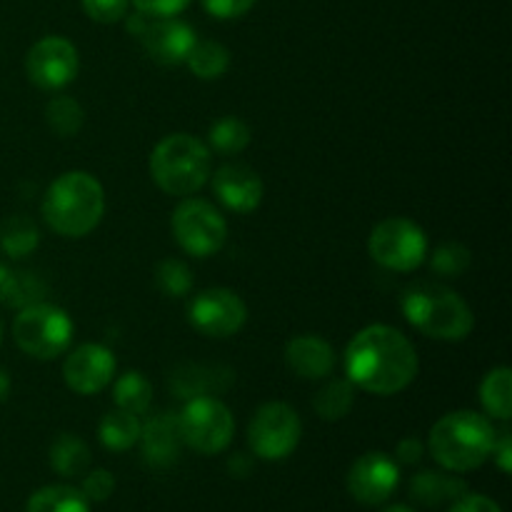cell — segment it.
I'll return each instance as SVG.
<instances>
[{
	"label": "cell",
	"mask_w": 512,
	"mask_h": 512,
	"mask_svg": "<svg viewBox=\"0 0 512 512\" xmlns=\"http://www.w3.org/2000/svg\"><path fill=\"white\" fill-rule=\"evenodd\" d=\"M498 430L485 415L473 410H455L443 415L430 430V453L453 473L478 470L493 455Z\"/></svg>",
	"instance_id": "cell-3"
},
{
	"label": "cell",
	"mask_w": 512,
	"mask_h": 512,
	"mask_svg": "<svg viewBox=\"0 0 512 512\" xmlns=\"http://www.w3.org/2000/svg\"><path fill=\"white\" fill-rule=\"evenodd\" d=\"M13 338L25 355L38 360H53L65 353L73 340V323L68 313L55 305L33 303L20 310L13 323Z\"/></svg>",
	"instance_id": "cell-6"
},
{
	"label": "cell",
	"mask_w": 512,
	"mask_h": 512,
	"mask_svg": "<svg viewBox=\"0 0 512 512\" xmlns=\"http://www.w3.org/2000/svg\"><path fill=\"white\" fill-rule=\"evenodd\" d=\"M40 243V233L35 223L25 215H10L0 225V248L10 258H25L33 253Z\"/></svg>",
	"instance_id": "cell-24"
},
{
	"label": "cell",
	"mask_w": 512,
	"mask_h": 512,
	"mask_svg": "<svg viewBox=\"0 0 512 512\" xmlns=\"http://www.w3.org/2000/svg\"><path fill=\"white\" fill-rule=\"evenodd\" d=\"M210 145L220 155H238L250 145V128L240 118H220L210 125Z\"/></svg>",
	"instance_id": "cell-30"
},
{
	"label": "cell",
	"mask_w": 512,
	"mask_h": 512,
	"mask_svg": "<svg viewBox=\"0 0 512 512\" xmlns=\"http://www.w3.org/2000/svg\"><path fill=\"white\" fill-rule=\"evenodd\" d=\"M303 425L298 413L285 403H265L250 423V448L263 460H283L298 448Z\"/></svg>",
	"instance_id": "cell-10"
},
{
	"label": "cell",
	"mask_w": 512,
	"mask_h": 512,
	"mask_svg": "<svg viewBox=\"0 0 512 512\" xmlns=\"http://www.w3.org/2000/svg\"><path fill=\"white\" fill-rule=\"evenodd\" d=\"M285 363L298 378H328L335 368V350L320 335H298L285 345Z\"/></svg>",
	"instance_id": "cell-17"
},
{
	"label": "cell",
	"mask_w": 512,
	"mask_h": 512,
	"mask_svg": "<svg viewBox=\"0 0 512 512\" xmlns=\"http://www.w3.org/2000/svg\"><path fill=\"white\" fill-rule=\"evenodd\" d=\"M203 8L218 20H233L248 13L255 5V0H200Z\"/></svg>",
	"instance_id": "cell-37"
},
{
	"label": "cell",
	"mask_w": 512,
	"mask_h": 512,
	"mask_svg": "<svg viewBox=\"0 0 512 512\" xmlns=\"http://www.w3.org/2000/svg\"><path fill=\"white\" fill-rule=\"evenodd\" d=\"M0 343H3V320H0Z\"/></svg>",
	"instance_id": "cell-44"
},
{
	"label": "cell",
	"mask_w": 512,
	"mask_h": 512,
	"mask_svg": "<svg viewBox=\"0 0 512 512\" xmlns=\"http://www.w3.org/2000/svg\"><path fill=\"white\" fill-rule=\"evenodd\" d=\"M8 393H10V378H8V373H5V370L0 368V403H3V400L8 398Z\"/></svg>",
	"instance_id": "cell-41"
},
{
	"label": "cell",
	"mask_w": 512,
	"mask_h": 512,
	"mask_svg": "<svg viewBox=\"0 0 512 512\" xmlns=\"http://www.w3.org/2000/svg\"><path fill=\"white\" fill-rule=\"evenodd\" d=\"M45 118L53 133H58L60 138H73L83 128L85 113L80 108V103L70 95H55L53 100L45 108Z\"/></svg>",
	"instance_id": "cell-28"
},
{
	"label": "cell",
	"mask_w": 512,
	"mask_h": 512,
	"mask_svg": "<svg viewBox=\"0 0 512 512\" xmlns=\"http://www.w3.org/2000/svg\"><path fill=\"white\" fill-rule=\"evenodd\" d=\"M210 373V368H200V365H185L183 370L173 375V388L178 393V398H198V395H208L210 388L223 390L220 385H215L218 375L213 378H205Z\"/></svg>",
	"instance_id": "cell-33"
},
{
	"label": "cell",
	"mask_w": 512,
	"mask_h": 512,
	"mask_svg": "<svg viewBox=\"0 0 512 512\" xmlns=\"http://www.w3.org/2000/svg\"><path fill=\"white\" fill-rule=\"evenodd\" d=\"M383 512H415L413 508H405V505H393V508H385Z\"/></svg>",
	"instance_id": "cell-43"
},
{
	"label": "cell",
	"mask_w": 512,
	"mask_h": 512,
	"mask_svg": "<svg viewBox=\"0 0 512 512\" xmlns=\"http://www.w3.org/2000/svg\"><path fill=\"white\" fill-rule=\"evenodd\" d=\"M480 400H483L485 413L495 420L508 423L512 418V373L510 368H495L485 375L480 385Z\"/></svg>",
	"instance_id": "cell-21"
},
{
	"label": "cell",
	"mask_w": 512,
	"mask_h": 512,
	"mask_svg": "<svg viewBox=\"0 0 512 512\" xmlns=\"http://www.w3.org/2000/svg\"><path fill=\"white\" fill-rule=\"evenodd\" d=\"M210 148L188 133H173L155 145L150 175L163 193L188 198L210 180Z\"/></svg>",
	"instance_id": "cell-5"
},
{
	"label": "cell",
	"mask_w": 512,
	"mask_h": 512,
	"mask_svg": "<svg viewBox=\"0 0 512 512\" xmlns=\"http://www.w3.org/2000/svg\"><path fill=\"white\" fill-rule=\"evenodd\" d=\"M470 263H473L470 250L460 243L440 245L433 253V260H430L435 273L443 275V278H460L470 268Z\"/></svg>",
	"instance_id": "cell-32"
},
{
	"label": "cell",
	"mask_w": 512,
	"mask_h": 512,
	"mask_svg": "<svg viewBox=\"0 0 512 512\" xmlns=\"http://www.w3.org/2000/svg\"><path fill=\"white\" fill-rule=\"evenodd\" d=\"M8 275H10V270L5 268V265H0V290H3V285H5V280H8Z\"/></svg>",
	"instance_id": "cell-42"
},
{
	"label": "cell",
	"mask_w": 512,
	"mask_h": 512,
	"mask_svg": "<svg viewBox=\"0 0 512 512\" xmlns=\"http://www.w3.org/2000/svg\"><path fill=\"white\" fill-rule=\"evenodd\" d=\"M25 512H90V503L78 488L48 485L30 495Z\"/></svg>",
	"instance_id": "cell-22"
},
{
	"label": "cell",
	"mask_w": 512,
	"mask_h": 512,
	"mask_svg": "<svg viewBox=\"0 0 512 512\" xmlns=\"http://www.w3.org/2000/svg\"><path fill=\"white\" fill-rule=\"evenodd\" d=\"M115 403L120 410H128L133 415H145L148 413L150 403H153V388H150L148 378L138 370H130V373L120 375L115 380Z\"/></svg>",
	"instance_id": "cell-27"
},
{
	"label": "cell",
	"mask_w": 512,
	"mask_h": 512,
	"mask_svg": "<svg viewBox=\"0 0 512 512\" xmlns=\"http://www.w3.org/2000/svg\"><path fill=\"white\" fill-rule=\"evenodd\" d=\"M78 48L60 35H48L28 50L25 73L40 90H60L78 75Z\"/></svg>",
	"instance_id": "cell-12"
},
{
	"label": "cell",
	"mask_w": 512,
	"mask_h": 512,
	"mask_svg": "<svg viewBox=\"0 0 512 512\" xmlns=\"http://www.w3.org/2000/svg\"><path fill=\"white\" fill-rule=\"evenodd\" d=\"M115 490V478L108 473V470H93V473H88V478L83 480V488H80V493L88 498V503H103V500H108L110 495H113Z\"/></svg>",
	"instance_id": "cell-35"
},
{
	"label": "cell",
	"mask_w": 512,
	"mask_h": 512,
	"mask_svg": "<svg viewBox=\"0 0 512 512\" xmlns=\"http://www.w3.org/2000/svg\"><path fill=\"white\" fill-rule=\"evenodd\" d=\"M493 458L498 460V465H500V470H503V473H510V465H512V443H510V435H508V433H500V438H495Z\"/></svg>",
	"instance_id": "cell-40"
},
{
	"label": "cell",
	"mask_w": 512,
	"mask_h": 512,
	"mask_svg": "<svg viewBox=\"0 0 512 512\" xmlns=\"http://www.w3.org/2000/svg\"><path fill=\"white\" fill-rule=\"evenodd\" d=\"M420 458H423V443L418 438H405L398 445V463L418 465Z\"/></svg>",
	"instance_id": "cell-39"
},
{
	"label": "cell",
	"mask_w": 512,
	"mask_h": 512,
	"mask_svg": "<svg viewBox=\"0 0 512 512\" xmlns=\"http://www.w3.org/2000/svg\"><path fill=\"white\" fill-rule=\"evenodd\" d=\"M140 423L138 415L128 413V410H113V413L105 415L100 420V443L108 450H115V453H123V450H130L140 440Z\"/></svg>",
	"instance_id": "cell-20"
},
{
	"label": "cell",
	"mask_w": 512,
	"mask_h": 512,
	"mask_svg": "<svg viewBox=\"0 0 512 512\" xmlns=\"http://www.w3.org/2000/svg\"><path fill=\"white\" fill-rule=\"evenodd\" d=\"M448 512H503L498 508V503H493L485 495H468L465 493L463 498H458L453 503V508Z\"/></svg>",
	"instance_id": "cell-38"
},
{
	"label": "cell",
	"mask_w": 512,
	"mask_h": 512,
	"mask_svg": "<svg viewBox=\"0 0 512 512\" xmlns=\"http://www.w3.org/2000/svg\"><path fill=\"white\" fill-rule=\"evenodd\" d=\"M400 468L385 453H365L348 473V493L360 505H383L398 490Z\"/></svg>",
	"instance_id": "cell-13"
},
{
	"label": "cell",
	"mask_w": 512,
	"mask_h": 512,
	"mask_svg": "<svg viewBox=\"0 0 512 512\" xmlns=\"http://www.w3.org/2000/svg\"><path fill=\"white\" fill-rule=\"evenodd\" d=\"M355 403V388L350 380H330L315 393L313 408L323 420H343Z\"/></svg>",
	"instance_id": "cell-26"
},
{
	"label": "cell",
	"mask_w": 512,
	"mask_h": 512,
	"mask_svg": "<svg viewBox=\"0 0 512 512\" xmlns=\"http://www.w3.org/2000/svg\"><path fill=\"white\" fill-rule=\"evenodd\" d=\"M115 358L105 345L85 343L68 353L63 365V378L73 393L95 395L113 383Z\"/></svg>",
	"instance_id": "cell-15"
},
{
	"label": "cell",
	"mask_w": 512,
	"mask_h": 512,
	"mask_svg": "<svg viewBox=\"0 0 512 512\" xmlns=\"http://www.w3.org/2000/svg\"><path fill=\"white\" fill-rule=\"evenodd\" d=\"M213 193L233 213H253L263 203V180L243 163H228L215 170Z\"/></svg>",
	"instance_id": "cell-16"
},
{
	"label": "cell",
	"mask_w": 512,
	"mask_h": 512,
	"mask_svg": "<svg viewBox=\"0 0 512 512\" xmlns=\"http://www.w3.org/2000/svg\"><path fill=\"white\" fill-rule=\"evenodd\" d=\"M103 213V185L85 170H70L55 178L43 198L45 223L63 238H83L93 233Z\"/></svg>",
	"instance_id": "cell-2"
},
{
	"label": "cell",
	"mask_w": 512,
	"mask_h": 512,
	"mask_svg": "<svg viewBox=\"0 0 512 512\" xmlns=\"http://www.w3.org/2000/svg\"><path fill=\"white\" fill-rule=\"evenodd\" d=\"M130 0H83V10L95 23H118L128 15Z\"/></svg>",
	"instance_id": "cell-34"
},
{
	"label": "cell",
	"mask_w": 512,
	"mask_h": 512,
	"mask_svg": "<svg viewBox=\"0 0 512 512\" xmlns=\"http://www.w3.org/2000/svg\"><path fill=\"white\" fill-rule=\"evenodd\" d=\"M370 258L385 270L395 273H413L428 255V238L408 218H388L378 223L368 240Z\"/></svg>",
	"instance_id": "cell-8"
},
{
	"label": "cell",
	"mask_w": 512,
	"mask_h": 512,
	"mask_svg": "<svg viewBox=\"0 0 512 512\" xmlns=\"http://www.w3.org/2000/svg\"><path fill=\"white\" fill-rule=\"evenodd\" d=\"M45 295V283L33 273H13L10 270L3 290H0V303L10 308H28V305L40 303Z\"/></svg>",
	"instance_id": "cell-29"
},
{
	"label": "cell",
	"mask_w": 512,
	"mask_h": 512,
	"mask_svg": "<svg viewBox=\"0 0 512 512\" xmlns=\"http://www.w3.org/2000/svg\"><path fill=\"white\" fill-rule=\"evenodd\" d=\"M173 235L180 248L193 258H210L228 240V223L208 200L188 198L175 208Z\"/></svg>",
	"instance_id": "cell-9"
},
{
	"label": "cell",
	"mask_w": 512,
	"mask_h": 512,
	"mask_svg": "<svg viewBox=\"0 0 512 512\" xmlns=\"http://www.w3.org/2000/svg\"><path fill=\"white\" fill-rule=\"evenodd\" d=\"M135 38L143 43L145 53L160 65H180L193 50L195 30L178 18H145Z\"/></svg>",
	"instance_id": "cell-14"
},
{
	"label": "cell",
	"mask_w": 512,
	"mask_h": 512,
	"mask_svg": "<svg viewBox=\"0 0 512 512\" xmlns=\"http://www.w3.org/2000/svg\"><path fill=\"white\" fill-rule=\"evenodd\" d=\"M140 443H143V458L150 468H170L178 463L183 450V435H180L178 418L173 415H155L140 428Z\"/></svg>",
	"instance_id": "cell-18"
},
{
	"label": "cell",
	"mask_w": 512,
	"mask_h": 512,
	"mask_svg": "<svg viewBox=\"0 0 512 512\" xmlns=\"http://www.w3.org/2000/svg\"><path fill=\"white\" fill-rule=\"evenodd\" d=\"M155 283L170 298H183L193 288V273H190V268L183 260L168 258L155 270Z\"/></svg>",
	"instance_id": "cell-31"
},
{
	"label": "cell",
	"mask_w": 512,
	"mask_h": 512,
	"mask_svg": "<svg viewBox=\"0 0 512 512\" xmlns=\"http://www.w3.org/2000/svg\"><path fill=\"white\" fill-rule=\"evenodd\" d=\"M403 315L415 330L445 343L465 340L475 328L470 305L453 288L440 283H415L405 290Z\"/></svg>",
	"instance_id": "cell-4"
},
{
	"label": "cell",
	"mask_w": 512,
	"mask_h": 512,
	"mask_svg": "<svg viewBox=\"0 0 512 512\" xmlns=\"http://www.w3.org/2000/svg\"><path fill=\"white\" fill-rule=\"evenodd\" d=\"M350 383L373 395H398L418 375V353L400 330L390 325H368L345 350Z\"/></svg>",
	"instance_id": "cell-1"
},
{
	"label": "cell",
	"mask_w": 512,
	"mask_h": 512,
	"mask_svg": "<svg viewBox=\"0 0 512 512\" xmlns=\"http://www.w3.org/2000/svg\"><path fill=\"white\" fill-rule=\"evenodd\" d=\"M185 63L200 80H215L228 73L230 53L225 45L215 43V40H195Z\"/></svg>",
	"instance_id": "cell-25"
},
{
	"label": "cell",
	"mask_w": 512,
	"mask_h": 512,
	"mask_svg": "<svg viewBox=\"0 0 512 512\" xmlns=\"http://www.w3.org/2000/svg\"><path fill=\"white\" fill-rule=\"evenodd\" d=\"M188 318L193 328L208 338H233L248 320V305L233 290L210 288L195 295Z\"/></svg>",
	"instance_id": "cell-11"
},
{
	"label": "cell",
	"mask_w": 512,
	"mask_h": 512,
	"mask_svg": "<svg viewBox=\"0 0 512 512\" xmlns=\"http://www.w3.org/2000/svg\"><path fill=\"white\" fill-rule=\"evenodd\" d=\"M50 465L55 468V473H60L63 478H75V475L85 473L90 465V450L78 435L63 433L50 448Z\"/></svg>",
	"instance_id": "cell-23"
},
{
	"label": "cell",
	"mask_w": 512,
	"mask_h": 512,
	"mask_svg": "<svg viewBox=\"0 0 512 512\" xmlns=\"http://www.w3.org/2000/svg\"><path fill=\"white\" fill-rule=\"evenodd\" d=\"M465 493H468V485L463 480L445 473H433V470H425V473L415 475L413 483H410V495L420 505H425V508H438V505L450 503V500L455 503Z\"/></svg>",
	"instance_id": "cell-19"
},
{
	"label": "cell",
	"mask_w": 512,
	"mask_h": 512,
	"mask_svg": "<svg viewBox=\"0 0 512 512\" xmlns=\"http://www.w3.org/2000/svg\"><path fill=\"white\" fill-rule=\"evenodd\" d=\"M135 10L148 18H175L190 5V0H130Z\"/></svg>",
	"instance_id": "cell-36"
},
{
	"label": "cell",
	"mask_w": 512,
	"mask_h": 512,
	"mask_svg": "<svg viewBox=\"0 0 512 512\" xmlns=\"http://www.w3.org/2000/svg\"><path fill=\"white\" fill-rule=\"evenodd\" d=\"M178 428L183 445L200 455H218L230 445L235 433V420L228 405L213 395L190 398L183 413L178 415Z\"/></svg>",
	"instance_id": "cell-7"
}]
</instances>
